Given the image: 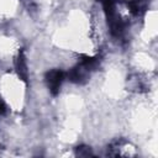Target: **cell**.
<instances>
[{"instance_id":"obj_5","label":"cell","mask_w":158,"mask_h":158,"mask_svg":"<svg viewBox=\"0 0 158 158\" xmlns=\"http://www.w3.org/2000/svg\"><path fill=\"white\" fill-rule=\"evenodd\" d=\"M127 5L130 7V11L135 15H138L142 10V0H128Z\"/></svg>"},{"instance_id":"obj_4","label":"cell","mask_w":158,"mask_h":158,"mask_svg":"<svg viewBox=\"0 0 158 158\" xmlns=\"http://www.w3.org/2000/svg\"><path fill=\"white\" fill-rule=\"evenodd\" d=\"M80 64L88 70H94L95 68H98V65L100 64V58L99 57H88V56H81L80 59Z\"/></svg>"},{"instance_id":"obj_3","label":"cell","mask_w":158,"mask_h":158,"mask_svg":"<svg viewBox=\"0 0 158 158\" xmlns=\"http://www.w3.org/2000/svg\"><path fill=\"white\" fill-rule=\"evenodd\" d=\"M15 67H16V72H17L20 79H22L25 83H27V79H28V70H27L26 58H25V54H23L22 51L19 53V56H17V58H16Z\"/></svg>"},{"instance_id":"obj_6","label":"cell","mask_w":158,"mask_h":158,"mask_svg":"<svg viewBox=\"0 0 158 158\" xmlns=\"http://www.w3.org/2000/svg\"><path fill=\"white\" fill-rule=\"evenodd\" d=\"M75 154L78 157H90L93 156V152L90 149V147H86V146H79L75 148Z\"/></svg>"},{"instance_id":"obj_2","label":"cell","mask_w":158,"mask_h":158,"mask_svg":"<svg viewBox=\"0 0 158 158\" xmlns=\"http://www.w3.org/2000/svg\"><path fill=\"white\" fill-rule=\"evenodd\" d=\"M88 70L79 63L77 67L72 68L69 72H68V79L73 83H84L88 78Z\"/></svg>"},{"instance_id":"obj_1","label":"cell","mask_w":158,"mask_h":158,"mask_svg":"<svg viewBox=\"0 0 158 158\" xmlns=\"http://www.w3.org/2000/svg\"><path fill=\"white\" fill-rule=\"evenodd\" d=\"M64 73L60 69H52L46 73V83L52 95H57L59 93L60 85L64 80Z\"/></svg>"}]
</instances>
